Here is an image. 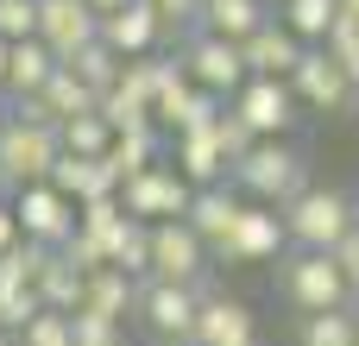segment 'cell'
Here are the masks:
<instances>
[{"label": "cell", "mask_w": 359, "mask_h": 346, "mask_svg": "<svg viewBox=\"0 0 359 346\" xmlns=\"http://www.w3.org/2000/svg\"><path fill=\"white\" fill-rule=\"evenodd\" d=\"M246 202H265V208H284V202H297L303 189H309V158L290 145V139H259L240 164H233V177H227Z\"/></svg>", "instance_id": "obj_1"}, {"label": "cell", "mask_w": 359, "mask_h": 346, "mask_svg": "<svg viewBox=\"0 0 359 346\" xmlns=\"http://www.w3.org/2000/svg\"><path fill=\"white\" fill-rule=\"evenodd\" d=\"M278 214H284V233H290L297 252H334V246L353 233V195L322 189V183H309V189H303L297 202H284Z\"/></svg>", "instance_id": "obj_2"}, {"label": "cell", "mask_w": 359, "mask_h": 346, "mask_svg": "<svg viewBox=\"0 0 359 346\" xmlns=\"http://www.w3.org/2000/svg\"><path fill=\"white\" fill-rule=\"evenodd\" d=\"M284 271H278V284H284V296L303 309V315H322V309H347L353 303V290H347V277H341V265L328 258V252H284L278 258Z\"/></svg>", "instance_id": "obj_3"}, {"label": "cell", "mask_w": 359, "mask_h": 346, "mask_svg": "<svg viewBox=\"0 0 359 346\" xmlns=\"http://www.w3.org/2000/svg\"><path fill=\"white\" fill-rule=\"evenodd\" d=\"M120 202H126V214H133V221L158 227V221H183V214H189V202H196V189H189V177L164 158V164H151V170L126 177V183H120Z\"/></svg>", "instance_id": "obj_4"}, {"label": "cell", "mask_w": 359, "mask_h": 346, "mask_svg": "<svg viewBox=\"0 0 359 346\" xmlns=\"http://www.w3.org/2000/svg\"><path fill=\"white\" fill-rule=\"evenodd\" d=\"M63 158V139L50 126H25V120H6L0 126V170H6V189H32V183H50Z\"/></svg>", "instance_id": "obj_5"}, {"label": "cell", "mask_w": 359, "mask_h": 346, "mask_svg": "<svg viewBox=\"0 0 359 346\" xmlns=\"http://www.w3.org/2000/svg\"><path fill=\"white\" fill-rule=\"evenodd\" d=\"M177 63H183V76H189L202 95H221V101H233V95L252 82V69H246L240 44H227V38H208V32H196V38L177 50Z\"/></svg>", "instance_id": "obj_6"}, {"label": "cell", "mask_w": 359, "mask_h": 346, "mask_svg": "<svg viewBox=\"0 0 359 346\" xmlns=\"http://www.w3.org/2000/svg\"><path fill=\"white\" fill-rule=\"evenodd\" d=\"M290 88H297V101H303V113H359V82L322 50V44H309L303 50V63H297V76H290Z\"/></svg>", "instance_id": "obj_7"}, {"label": "cell", "mask_w": 359, "mask_h": 346, "mask_svg": "<svg viewBox=\"0 0 359 346\" xmlns=\"http://www.w3.org/2000/svg\"><path fill=\"white\" fill-rule=\"evenodd\" d=\"M13 214H19V240H32V246H69V240H76V221H82V208H76L57 183L19 189V195H13Z\"/></svg>", "instance_id": "obj_8"}, {"label": "cell", "mask_w": 359, "mask_h": 346, "mask_svg": "<svg viewBox=\"0 0 359 346\" xmlns=\"http://www.w3.org/2000/svg\"><path fill=\"white\" fill-rule=\"evenodd\" d=\"M227 107L252 126V139H290V126L303 120L297 88H290V82H278V76H252V82H246Z\"/></svg>", "instance_id": "obj_9"}, {"label": "cell", "mask_w": 359, "mask_h": 346, "mask_svg": "<svg viewBox=\"0 0 359 346\" xmlns=\"http://www.w3.org/2000/svg\"><path fill=\"white\" fill-rule=\"evenodd\" d=\"M208 246H202V233L189 227V221H158L151 227V277L158 284H202L208 277Z\"/></svg>", "instance_id": "obj_10"}, {"label": "cell", "mask_w": 359, "mask_h": 346, "mask_svg": "<svg viewBox=\"0 0 359 346\" xmlns=\"http://www.w3.org/2000/svg\"><path fill=\"white\" fill-rule=\"evenodd\" d=\"M284 252H290L284 214L265 208V202H246L240 221H233V233H227V246H221L215 258H227V265H271V258H284Z\"/></svg>", "instance_id": "obj_11"}, {"label": "cell", "mask_w": 359, "mask_h": 346, "mask_svg": "<svg viewBox=\"0 0 359 346\" xmlns=\"http://www.w3.org/2000/svg\"><path fill=\"white\" fill-rule=\"evenodd\" d=\"M196 309H202V296H196L189 284H158V277L139 284V315H145V328H151L164 346H189Z\"/></svg>", "instance_id": "obj_12"}, {"label": "cell", "mask_w": 359, "mask_h": 346, "mask_svg": "<svg viewBox=\"0 0 359 346\" xmlns=\"http://www.w3.org/2000/svg\"><path fill=\"white\" fill-rule=\"evenodd\" d=\"M252 340H259V315H252V303H240V296H227V290L202 296L189 346H252Z\"/></svg>", "instance_id": "obj_13"}, {"label": "cell", "mask_w": 359, "mask_h": 346, "mask_svg": "<svg viewBox=\"0 0 359 346\" xmlns=\"http://www.w3.org/2000/svg\"><path fill=\"white\" fill-rule=\"evenodd\" d=\"M38 38H44V44L57 50V63H63V57H76L82 44L101 38V19H95L88 0H38Z\"/></svg>", "instance_id": "obj_14"}, {"label": "cell", "mask_w": 359, "mask_h": 346, "mask_svg": "<svg viewBox=\"0 0 359 346\" xmlns=\"http://www.w3.org/2000/svg\"><path fill=\"white\" fill-rule=\"evenodd\" d=\"M303 50H309V44H303V38H297V32H290L278 13H271V19H265V25H259V32L240 44L246 69H252V76H278V82H290V76H297Z\"/></svg>", "instance_id": "obj_15"}, {"label": "cell", "mask_w": 359, "mask_h": 346, "mask_svg": "<svg viewBox=\"0 0 359 346\" xmlns=\"http://www.w3.org/2000/svg\"><path fill=\"white\" fill-rule=\"evenodd\" d=\"M158 38H164V19H158V6L151 0H133V6H120V13H107L101 19V44L114 50V57H158Z\"/></svg>", "instance_id": "obj_16"}, {"label": "cell", "mask_w": 359, "mask_h": 346, "mask_svg": "<svg viewBox=\"0 0 359 346\" xmlns=\"http://www.w3.org/2000/svg\"><path fill=\"white\" fill-rule=\"evenodd\" d=\"M221 113H227V107H221ZM170 164L189 177V189H215V183H227V177H233V164H227V151H221L215 126L177 132V139H170Z\"/></svg>", "instance_id": "obj_17"}, {"label": "cell", "mask_w": 359, "mask_h": 346, "mask_svg": "<svg viewBox=\"0 0 359 346\" xmlns=\"http://www.w3.org/2000/svg\"><path fill=\"white\" fill-rule=\"evenodd\" d=\"M240 208H246V195L233 189V183H215V189H196V202H189V227L202 233V246L208 252H221L227 246V233H233V221H240Z\"/></svg>", "instance_id": "obj_18"}, {"label": "cell", "mask_w": 359, "mask_h": 346, "mask_svg": "<svg viewBox=\"0 0 359 346\" xmlns=\"http://www.w3.org/2000/svg\"><path fill=\"white\" fill-rule=\"evenodd\" d=\"M82 277H88V271H82L63 246H44V258H38V271H32V290H38L44 309L76 315V303H82Z\"/></svg>", "instance_id": "obj_19"}, {"label": "cell", "mask_w": 359, "mask_h": 346, "mask_svg": "<svg viewBox=\"0 0 359 346\" xmlns=\"http://www.w3.org/2000/svg\"><path fill=\"white\" fill-rule=\"evenodd\" d=\"M76 315H107V321L126 328V315H139V284H133L126 271L101 265V271L82 277V303H76Z\"/></svg>", "instance_id": "obj_20"}, {"label": "cell", "mask_w": 359, "mask_h": 346, "mask_svg": "<svg viewBox=\"0 0 359 346\" xmlns=\"http://www.w3.org/2000/svg\"><path fill=\"white\" fill-rule=\"evenodd\" d=\"M50 183L82 208V202H101V195H120V177L107 170V158H57V170H50Z\"/></svg>", "instance_id": "obj_21"}, {"label": "cell", "mask_w": 359, "mask_h": 346, "mask_svg": "<svg viewBox=\"0 0 359 346\" xmlns=\"http://www.w3.org/2000/svg\"><path fill=\"white\" fill-rule=\"evenodd\" d=\"M271 19V6L265 0H202V19H196V32H208V38H227V44H246L259 25Z\"/></svg>", "instance_id": "obj_22"}, {"label": "cell", "mask_w": 359, "mask_h": 346, "mask_svg": "<svg viewBox=\"0 0 359 346\" xmlns=\"http://www.w3.org/2000/svg\"><path fill=\"white\" fill-rule=\"evenodd\" d=\"M57 69H63V63H57V50H50L44 38H19V44H13V63H6V101L38 95Z\"/></svg>", "instance_id": "obj_23"}, {"label": "cell", "mask_w": 359, "mask_h": 346, "mask_svg": "<svg viewBox=\"0 0 359 346\" xmlns=\"http://www.w3.org/2000/svg\"><path fill=\"white\" fill-rule=\"evenodd\" d=\"M164 132L158 126H139V132H114V145H107V170L126 183V177H139V170H151V164H164Z\"/></svg>", "instance_id": "obj_24"}, {"label": "cell", "mask_w": 359, "mask_h": 346, "mask_svg": "<svg viewBox=\"0 0 359 346\" xmlns=\"http://www.w3.org/2000/svg\"><path fill=\"white\" fill-rule=\"evenodd\" d=\"M63 69H69V76H76L82 88H95V95H107V88L120 82V69H126V57H114V50H107V44L95 38V44H82L76 57H63Z\"/></svg>", "instance_id": "obj_25"}, {"label": "cell", "mask_w": 359, "mask_h": 346, "mask_svg": "<svg viewBox=\"0 0 359 346\" xmlns=\"http://www.w3.org/2000/svg\"><path fill=\"white\" fill-rule=\"evenodd\" d=\"M278 19H284L303 44H328V32H334V19H341V0H284Z\"/></svg>", "instance_id": "obj_26"}, {"label": "cell", "mask_w": 359, "mask_h": 346, "mask_svg": "<svg viewBox=\"0 0 359 346\" xmlns=\"http://www.w3.org/2000/svg\"><path fill=\"white\" fill-rule=\"evenodd\" d=\"M359 340V309H322V315H303L297 346H353Z\"/></svg>", "instance_id": "obj_27"}, {"label": "cell", "mask_w": 359, "mask_h": 346, "mask_svg": "<svg viewBox=\"0 0 359 346\" xmlns=\"http://www.w3.org/2000/svg\"><path fill=\"white\" fill-rule=\"evenodd\" d=\"M114 271H126L133 284L151 277V227H145V221H126V227H120V240H114Z\"/></svg>", "instance_id": "obj_28"}, {"label": "cell", "mask_w": 359, "mask_h": 346, "mask_svg": "<svg viewBox=\"0 0 359 346\" xmlns=\"http://www.w3.org/2000/svg\"><path fill=\"white\" fill-rule=\"evenodd\" d=\"M57 139H63V151H69V158H107V145H114V126H107L101 113H76V120H69Z\"/></svg>", "instance_id": "obj_29"}, {"label": "cell", "mask_w": 359, "mask_h": 346, "mask_svg": "<svg viewBox=\"0 0 359 346\" xmlns=\"http://www.w3.org/2000/svg\"><path fill=\"white\" fill-rule=\"evenodd\" d=\"M19 346H76V321L57 315V309H44V315H32L19 328Z\"/></svg>", "instance_id": "obj_30"}, {"label": "cell", "mask_w": 359, "mask_h": 346, "mask_svg": "<svg viewBox=\"0 0 359 346\" xmlns=\"http://www.w3.org/2000/svg\"><path fill=\"white\" fill-rule=\"evenodd\" d=\"M322 50H328V57H334V63H341V69H347V76L359 82V19H347V13H341Z\"/></svg>", "instance_id": "obj_31"}, {"label": "cell", "mask_w": 359, "mask_h": 346, "mask_svg": "<svg viewBox=\"0 0 359 346\" xmlns=\"http://www.w3.org/2000/svg\"><path fill=\"white\" fill-rule=\"evenodd\" d=\"M0 38L6 44L38 38V0H0Z\"/></svg>", "instance_id": "obj_32"}, {"label": "cell", "mask_w": 359, "mask_h": 346, "mask_svg": "<svg viewBox=\"0 0 359 346\" xmlns=\"http://www.w3.org/2000/svg\"><path fill=\"white\" fill-rule=\"evenodd\" d=\"M215 139H221V151H227V164H240V158H246V151L259 145V139H252V126H246V120H240L233 107H227V113L215 120Z\"/></svg>", "instance_id": "obj_33"}, {"label": "cell", "mask_w": 359, "mask_h": 346, "mask_svg": "<svg viewBox=\"0 0 359 346\" xmlns=\"http://www.w3.org/2000/svg\"><path fill=\"white\" fill-rule=\"evenodd\" d=\"M69 321H76V346H114V340H126V328L107 321V315H69Z\"/></svg>", "instance_id": "obj_34"}, {"label": "cell", "mask_w": 359, "mask_h": 346, "mask_svg": "<svg viewBox=\"0 0 359 346\" xmlns=\"http://www.w3.org/2000/svg\"><path fill=\"white\" fill-rule=\"evenodd\" d=\"M328 258L341 265V277H347V290H353V309H359V227L341 240V246H334V252H328Z\"/></svg>", "instance_id": "obj_35"}, {"label": "cell", "mask_w": 359, "mask_h": 346, "mask_svg": "<svg viewBox=\"0 0 359 346\" xmlns=\"http://www.w3.org/2000/svg\"><path fill=\"white\" fill-rule=\"evenodd\" d=\"M151 6H158L164 32H170V25H196V19H202V0H151Z\"/></svg>", "instance_id": "obj_36"}, {"label": "cell", "mask_w": 359, "mask_h": 346, "mask_svg": "<svg viewBox=\"0 0 359 346\" xmlns=\"http://www.w3.org/2000/svg\"><path fill=\"white\" fill-rule=\"evenodd\" d=\"M19 246V214H13V195H0V252Z\"/></svg>", "instance_id": "obj_37"}, {"label": "cell", "mask_w": 359, "mask_h": 346, "mask_svg": "<svg viewBox=\"0 0 359 346\" xmlns=\"http://www.w3.org/2000/svg\"><path fill=\"white\" fill-rule=\"evenodd\" d=\"M95 6V19H107V13H120V6H133V0H88Z\"/></svg>", "instance_id": "obj_38"}, {"label": "cell", "mask_w": 359, "mask_h": 346, "mask_svg": "<svg viewBox=\"0 0 359 346\" xmlns=\"http://www.w3.org/2000/svg\"><path fill=\"white\" fill-rule=\"evenodd\" d=\"M6 63H13V44L0 38V95H6Z\"/></svg>", "instance_id": "obj_39"}, {"label": "cell", "mask_w": 359, "mask_h": 346, "mask_svg": "<svg viewBox=\"0 0 359 346\" xmlns=\"http://www.w3.org/2000/svg\"><path fill=\"white\" fill-rule=\"evenodd\" d=\"M6 120H13V101H6V95H0V126H6Z\"/></svg>", "instance_id": "obj_40"}, {"label": "cell", "mask_w": 359, "mask_h": 346, "mask_svg": "<svg viewBox=\"0 0 359 346\" xmlns=\"http://www.w3.org/2000/svg\"><path fill=\"white\" fill-rule=\"evenodd\" d=\"M341 13H347V19H359V0H341Z\"/></svg>", "instance_id": "obj_41"}, {"label": "cell", "mask_w": 359, "mask_h": 346, "mask_svg": "<svg viewBox=\"0 0 359 346\" xmlns=\"http://www.w3.org/2000/svg\"><path fill=\"white\" fill-rule=\"evenodd\" d=\"M0 346H19V334H6V328H0Z\"/></svg>", "instance_id": "obj_42"}, {"label": "cell", "mask_w": 359, "mask_h": 346, "mask_svg": "<svg viewBox=\"0 0 359 346\" xmlns=\"http://www.w3.org/2000/svg\"><path fill=\"white\" fill-rule=\"evenodd\" d=\"M0 195H13V189H6V170H0Z\"/></svg>", "instance_id": "obj_43"}, {"label": "cell", "mask_w": 359, "mask_h": 346, "mask_svg": "<svg viewBox=\"0 0 359 346\" xmlns=\"http://www.w3.org/2000/svg\"><path fill=\"white\" fill-rule=\"evenodd\" d=\"M353 227H359V195H353Z\"/></svg>", "instance_id": "obj_44"}, {"label": "cell", "mask_w": 359, "mask_h": 346, "mask_svg": "<svg viewBox=\"0 0 359 346\" xmlns=\"http://www.w3.org/2000/svg\"><path fill=\"white\" fill-rule=\"evenodd\" d=\"M265 6H284V0H265Z\"/></svg>", "instance_id": "obj_45"}, {"label": "cell", "mask_w": 359, "mask_h": 346, "mask_svg": "<svg viewBox=\"0 0 359 346\" xmlns=\"http://www.w3.org/2000/svg\"><path fill=\"white\" fill-rule=\"evenodd\" d=\"M114 346H133V340H114Z\"/></svg>", "instance_id": "obj_46"}, {"label": "cell", "mask_w": 359, "mask_h": 346, "mask_svg": "<svg viewBox=\"0 0 359 346\" xmlns=\"http://www.w3.org/2000/svg\"><path fill=\"white\" fill-rule=\"evenodd\" d=\"M252 346H259V340H252Z\"/></svg>", "instance_id": "obj_47"}, {"label": "cell", "mask_w": 359, "mask_h": 346, "mask_svg": "<svg viewBox=\"0 0 359 346\" xmlns=\"http://www.w3.org/2000/svg\"><path fill=\"white\" fill-rule=\"evenodd\" d=\"M353 346H359V340H353Z\"/></svg>", "instance_id": "obj_48"}]
</instances>
